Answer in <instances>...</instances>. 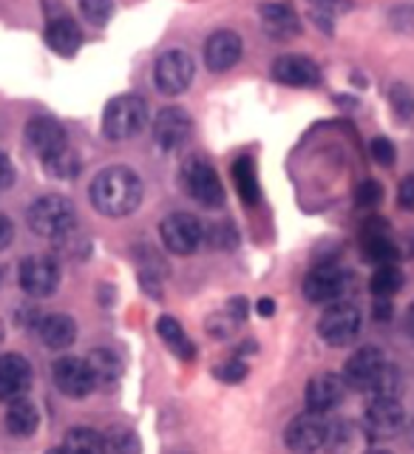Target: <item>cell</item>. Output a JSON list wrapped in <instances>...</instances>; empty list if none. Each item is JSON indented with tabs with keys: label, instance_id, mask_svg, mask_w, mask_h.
Listing matches in <instances>:
<instances>
[{
	"label": "cell",
	"instance_id": "1",
	"mask_svg": "<svg viewBox=\"0 0 414 454\" xmlns=\"http://www.w3.org/2000/svg\"><path fill=\"white\" fill-rule=\"evenodd\" d=\"M142 202V179L131 168H105L91 184V205L108 219L131 216Z\"/></svg>",
	"mask_w": 414,
	"mask_h": 454
},
{
	"label": "cell",
	"instance_id": "2",
	"mask_svg": "<svg viewBox=\"0 0 414 454\" xmlns=\"http://www.w3.org/2000/svg\"><path fill=\"white\" fill-rule=\"evenodd\" d=\"M28 227L43 239H66L77 227V210L66 196H40L28 207Z\"/></svg>",
	"mask_w": 414,
	"mask_h": 454
},
{
	"label": "cell",
	"instance_id": "3",
	"mask_svg": "<svg viewBox=\"0 0 414 454\" xmlns=\"http://www.w3.org/2000/svg\"><path fill=\"white\" fill-rule=\"evenodd\" d=\"M148 122V106L142 97L122 94L113 97L103 114V134L108 139H131Z\"/></svg>",
	"mask_w": 414,
	"mask_h": 454
},
{
	"label": "cell",
	"instance_id": "4",
	"mask_svg": "<svg viewBox=\"0 0 414 454\" xmlns=\"http://www.w3.org/2000/svg\"><path fill=\"white\" fill-rule=\"evenodd\" d=\"M182 188L188 196H193L199 205L205 207H222L224 205V188H222V179L216 174L205 156H188L182 165Z\"/></svg>",
	"mask_w": 414,
	"mask_h": 454
},
{
	"label": "cell",
	"instance_id": "5",
	"mask_svg": "<svg viewBox=\"0 0 414 454\" xmlns=\"http://www.w3.org/2000/svg\"><path fill=\"white\" fill-rule=\"evenodd\" d=\"M363 316L361 309L349 301H335L324 309V316L318 321V335L324 344L330 347H349L361 333Z\"/></svg>",
	"mask_w": 414,
	"mask_h": 454
},
{
	"label": "cell",
	"instance_id": "6",
	"mask_svg": "<svg viewBox=\"0 0 414 454\" xmlns=\"http://www.w3.org/2000/svg\"><path fill=\"white\" fill-rule=\"evenodd\" d=\"M352 287V273L349 270H340L335 264H318L312 267L307 278H304V295L309 304H335L344 301V295Z\"/></svg>",
	"mask_w": 414,
	"mask_h": 454
},
{
	"label": "cell",
	"instance_id": "7",
	"mask_svg": "<svg viewBox=\"0 0 414 454\" xmlns=\"http://www.w3.org/2000/svg\"><path fill=\"white\" fill-rule=\"evenodd\" d=\"M284 443H287L293 454H318L330 443V423L324 420V415L304 411V415H298L287 423Z\"/></svg>",
	"mask_w": 414,
	"mask_h": 454
},
{
	"label": "cell",
	"instance_id": "8",
	"mask_svg": "<svg viewBox=\"0 0 414 454\" xmlns=\"http://www.w3.org/2000/svg\"><path fill=\"white\" fill-rule=\"evenodd\" d=\"M193 74H196V66L191 60V54L182 51V49L165 51L160 60H156V66H153L156 89H160L162 94H170V97L188 91L191 82H193Z\"/></svg>",
	"mask_w": 414,
	"mask_h": 454
},
{
	"label": "cell",
	"instance_id": "9",
	"mask_svg": "<svg viewBox=\"0 0 414 454\" xmlns=\"http://www.w3.org/2000/svg\"><path fill=\"white\" fill-rule=\"evenodd\" d=\"M406 411L397 397H372V403L363 411V432L372 443L389 440L403 429Z\"/></svg>",
	"mask_w": 414,
	"mask_h": 454
},
{
	"label": "cell",
	"instance_id": "10",
	"mask_svg": "<svg viewBox=\"0 0 414 454\" xmlns=\"http://www.w3.org/2000/svg\"><path fill=\"white\" fill-rule=\"evenodd\" d=\"M18 281L26 295L46 298L60 287V264L54 255H28L20 262Z\"/></svg>",
	"mask_w": 414,
	"mask_h": 454
},
{
	"label": "cell",
	"instance_id": "11",
	"mask_svg": "<svg viewBox=\"0 0 414 454\" xmlns=\"http://www.w3.org/2000/svg\"><path fill=\"white\" fill-rule=\"evenodd\" d=\"M160 233L165 247L176 255H191L205 241V227L191 213H170V216L162 219Z\"/></svg>",
	"mask_w": 414,
	"mask_h": 454
},
{
	"label": "cell",
	"instance_id": "12",
	"mask_svg": "<svg viewBox=\"0 0 414 454\" xmlns=\"http://www.w3.org/2000/svg\"><path fill=\"white\" fill-rule=\"evenodd\" d=\"M361 253L369 264L383 267V264H394L397 255H401V247L394 245L392 239V227L387 219H369L363 224L361 233Z\"/></svg>",
	"mask_w": 414,
	"mask_h": 454
},
{
	"label": "cell",
	"instance_id": "13",
	"mask_svg": "<svg viewBox=\"0 0 414 454\" xmlns=\"http://www.w3.org/2000/svg\"><path fill=\"white\" fill-rule=\"evenodd\" d=\"M383 366H387V358H383V352L375 349V347H363L355 355H349V361L344 364V383L349 389H358V392H372L378 375L383 372Z\"/></svg>",
	"mask_w": 414,
	"mask_h": 454
},
{
	"label": "cell",
	"instance_id": "14",
	"mask_svg": "<svg viewBox=\"0 0 414 454\" xmlns=\"http://www.w3.org/2000/svg\"><path fill=\"white\" fill-rule=\"evenodd\" d=\"M32 364H28L23 355L9 352L0 355V403H12L18 397H26V392L32 389Z\"/></svg>",
	"mask_w": 414,
	"mask_h": 454
},
{
	"label": "cell",
	"instance_id": "15",
	"mask_svg": "<svg viewBox=\"0 0 414 454\" xmlns=\"http://www.w3.org/2000/svg\"><path fill=\"white\" fill-rule=\"evenodd\" d=\"M344 389L347 383L340 375L335 372H321V375H312L307 383V392H304V401H307V411H316V415H326L340 406L344 401Z\"/></svg>",
	"mask_w": 414,
	"mask_h": 454
},
{
	"label": "cell",
	"instance_id": "16",
	"mask_svg": "<svg viewBox=\"0 0 414 454\" xmlns=\"http://www.w3.org/2000/svg\"><path fill=\"white\" fill-rule=\"evenodd\" d=\"M51 378H54V387L66 397H85L97 387L91 369L82 358H60L51 366Z\"/></svg>",
	"mask_w": 414,
	"mask_h": 454
},
{
	"label": "cell",
	"instance_id": "17",
	"mask_svg": "<svg viewBox=\"0 0 414 454\" xmlns=\"http://www.w3.org/2000/svg\"><path fill=\"white\" fill-rule=\"evenodd\" d=\"M191 134H193V120L184 108H165L153 120V139L165 151L182 148L191 139Z\"/></svg>",
	"mask_w": 414,
	"mask_h": 454
},
{
	"label": "cell",
	"instance_id": "18",
	"mask_svg": "<svg viewBox=\"0 0 414 454\" xmlns=\"http://www.w3.org/2000/svg\"><path fill=\"white\" fill-rule=\"evenodd\" d=\"M273 80L293 85V89H312V85L321 82V68L309 57L287 54L273 63Z\"/></svg>",
	"mask_w": 414,
	"mask_h": 454
},
{
	"label": "cell",
	"instance_id": "19",
	"mask_svg": "<svg viewBox=\"0 0 414 454\" xmlns=\"http://www.w3.org/2000/svg\"><path fill=\"white\" fill-rule=\"evenodd\" d=\"M26 142L43 160V156L66 148V128L51 117H35L26 125Z\"/></svg>",
	"mask_w": 414,
	"mask_h": 454
},
{
	"label": "cell",
	"instance_id": "20",
	"mask_svg": "<svg viewBox=\"0 0 414 454\" xmlns=\"http://www.w3.org/2000/svg\"><path fill=\"white\" fill-rule=\"evenodd\" d=\"M241 60V37L236 32H216L205 43V63L210 71H230Z\"/></svg>",
	"mask_w": 414,
	"mask_h": 454
},
{
	"label": "cell",
	"instance_id": "21",
	"mask_svg": "<svg viewBox=\"0 0 414 454\" xmlns=\"http://www.w3.org/2000/svg\"><path fill=\"white\" fill-rule=\"evenodd\" d=\"M37 333H40L43 347H49V349H68L77 340V324H74V318H71V316L54 312V316H43Z\"/></svg>",
	"mask_w": 414,
	"mask_h": 454
},
{
	"label": "cell",
	"instance_id": "22",
	"mask_svg": "<svg viewBox=\"0 0 414 454\" xmlns=\"http://www.w3.org/2000/svg\"><path fill=\"white\" fill-rule=\"evenodd\" d=\"M262 23L267 28V35H273L278 40H290L301 32L298 12L290 4H264L262 6Z\"/></svg>",
	"mask_w": 414,
	"mask_h": 454
},
{
	"label": "cell",
	"instance_id": "23",
	"mask_svg": "<svg viewBox=\"0 0 414 454\" xmlns=\"http://www.w3.org/2000/svg\"><path fill=\"white\" fill-rule=\"evenodd\" d=\"M137 264H139V284L145 287V293H151L153 298H160L162 295V281L168 276L165 259L153 247L142 245V247H137Z\"/></svg>",
	"mask_w": 414,
	"mask_h": 454
},
{
	"label": "cell",
	"instance_id": "24",
	"mask_svg": "<svg viewBox=\"0 0 414 454\" xmlns=\"http://www.w3.org/2000/svg\"><path fill=\"white\" fill-rule=\"evenodd\" d=\"M46 43L63 57H71L82 46V32L71 18H54L46 26Z\"/></svg>",
	"mask_w": 414,
	"mask_h": 454
},
{
	"label": "cell",
	"instance_id": "25",
	"mask_svg": "<svg viewBox=\"0 0 414 454\" xmlns=\"http://www.w3.org/2000/svg\"><path fill=\"white\" fill-rule=\"evenodd\" d=\"M40 426V411L32 401H26V397H18V401H12L9 409H6V429L9 434L14 437H32Z\"/></svg>",
	"mask_w": 414,
	"mask_h": 454
},
{
	"label": "cell",
	"instance_id": "26",
	"mask_svg": "<svg viewBox=\"0 0 414 454\" xmlns=\"http://www.w3.org/2000/svg\"><path fill=\"white\" fill-rule=\"evenodd\" d=\"M156 333H160V338L165 340V347L174 352L176 358H182V361H193L196 358L193 340L184 335V330H182L174 316H162L160 321H156Z\"/></svg>",
	"mask_w": 414,
	"mask_h": 454
},
{
	"label": "cell",
	"instance_id": "27",
	"mask_svg": "<svg viewBox=\"0 0 414 454\" xmlns=\"http://www.w3.org/2000/svg\"><path fill=\"white\" fill-rule=\"evenodd\" d=\"M233 179H236V188H238V196L241 202L247 207H255L262 199V188H259V176H255V162L250 156H241L233 165Z\"/></svg>",
	"mask_w": 414,
	"mask_h": 454
},
{
	"label": "cell",
	"instance_id": "28",
	"mask_svg": "<svg viewBox=\"0 0 414 454\" xmlns=\"http://www.w3.org/2000/svg\"><path fill=\"white\" fill-rule=\"evenodd\" d=\"M309 18L318 28H324L326 35L335 32V20L340 14H347L352 9V0H307Z\"/></svg>",
	"mask_w": 414,
	"mask_h": 454
},
{
	"label": "cell",
	"instance_id": "29",
	"mask_svg": "<svg viewBox=\"0 0 414 454\" xmlns=\"http://www.w3.org/2000/svg\"><path fill=\"white\" fill-rule=\"evenodd\" d=\"M66 454H105V437L89 429V426H74L63 440Z\"/></svg>",
	"mask_w": 414,
	"mask_h": 454
},
{
	"label": "cell",
	"instance_id": "30",
	"mask_svg": "<svg viewBox=\"0 0 414 454\" xmlns=\"http://www.w3.org/2000/svg\"><path fill=\"white\" fill-rule=\"evenodd\" d=\"M85 364H89L97 387H113V383H117L120 361H117V355H113L111 349H91L89 358H85Z\"/></svg>",
	"mask_w": 414,
	"mask_h": 454
},
{
	"label": "cell",
	"instance_id": "31",
	"mask_svg": "<svg viewBox=\"0 0 414 454\" xmlns=\"http://www.w3.org/2000/svg\"><path fill=\"white\" fill-rule=\"evenodd\" d=\"M43 165H46V174L54 176V179H77L80 170H82L80 156L68 145L49 153V156H43Z\"/></svg>",
	"mask_w": 414,
	"mask_h": 454
},
{
	"label": "cell",
	"instance_id": "32",
	"mask_svg": "<svg viewBox=\"0 0 414 454\" xmlns=\"http://www.w3.org/2000/svg\"><path fill=\"white\" fill-rule=\"evenodd\" d=\"M403 287V273L394 264H383L375 270L372 281H369V290H372L375 298H392Z\"/></svg>",
	"mask_w": 414,
	"mask_h": 454
},
{
	"label": "cell",
	"instance_id": "33",
	"mask_svg": "<svg viewBox=\"0 0 414 454\" xmlns=\"http://www.w3.org/2000/svg\"><path fill=\"white\" fill-rule=\"evenodd\" d=\"M103 437H105V454H139L142 451L139 437L131 429H122V426H113Z\"/></svg>",
	"mask_w": 414,
	"mask_h": 454
},
{
	"label": "cell",
	"instance_id": "34",
	"mask_svg": "<svg viewBox=\"0 0 414 454\" xmlns=\"http://www.w3.org/2000/svg\"><path fill=\"white\" fill-rule=\"evenodd\" d=\"M401 387H403L401 369L387 361V366H383V372L378 375L375 387H372V395L375 397H397V395H401Z\"/></svg>",
	"mask_w": 414,
	"mask_h": 454
},
{
	"label": "cell",
	"instance_id": "35",
	"mask_svg": "<svg viewBox=\"0 0 414 454\" xmlns=\"http://www.w3.org/2000/svg\"><path fill=\"white\" fill-rule=\"evenodd\" d=\"M80 9L94 26H105L113 14V0H80Z\"/></svg>",
	"mask_w": 414,
	"mask_h": 454
},
{
	"label": "cell",
	"instance_id": "36",
	"mask_svg": "<svg viewBox=\"0 0 414 454\" xmlns=\"http://www.w3.org/2000/svg\"><path fill=\"white\" fill-rule=\"evenodd\" d=\"M355 202H358V207L363 210H375L380 202H383V188H380V182L375 179H366L358 184V193H355Z\"/></svg>",
	"mask_w": 414,
	"mask_h": 454
},
{
	"label": "cell",
	"instance_id": "37",
	"mask_svg": "<svg viewBox=\"0 0 414 454\" xmlns=\"http://www.w3.org/2000/svg\"><path fill=\"white\" fill-rule=\"evenodd\" d=\"M369 153H372V160L383 168L394 165L397 160V151H394V142L387 139V137H375L372 142H369Z\"/></svg>",
	"mask_w": 414,
	"mask_h": 454
},
{
	"label": "cell",
	"instance_id": "38",
	"mask_svg": "<svg viewBox=\"0 0 414 454\" xmlns=\"http://www.w3.org/2000/svg\"><path fill=\"white\" fill-rule=\"evenodd\" d=\"M236 318L230 316V312H216V316H210L207 318V333L213 335V338H230V333L236 330Z\"/></svg>",
	"mask_w": 414,
	"mask_h": 454
},
{
	"label": "cell",
	"instance_id": "39",
	"mask_svg": "<svg viewBox=\"0 0 414 454\" xmlns=\"http://www.w3.org/2000/svg\"><path fill=\"white\" fill-rule=\"evenodd\" d=\"M216 378L224 380V383H238L247 378V364L245 361H227V364H219L216 366Z\"/></svg>",
	"mask_w": 414,
	"mask_h": 454
},
{
	"label": "cell",
	"instance_id": "40",
	"mask_svg": "<svg viewBox=\"0 0 414 454\" xmlns=\"http://www.w3.org/2000/svg\"><path fill=\"white\" fill-rule=\"evenodd\" d=\"M205 236H207L216 247H233V245H236V231H233V224H230V222L210 227V233H205Z\"/></svg>",
	"mask_w": 414,
	"mask_h": 454
},
{
	"label": "cell",
	"instance_id": "41",
	"mask_svg": "<svg viewBox=\"0 0 414 454\" xmlns=\"http://www.w3.org/2000/svg\"><path fill=\"white\" fill-rule=\"evenodd\" d=\"M397 205H401L403 210L414 213V174H409L401 182V188H397Z\"/></svg>",
	"mask_w": 414,
	"mask_h": 454
},
{
	"label": "cell",
	"instance_id": "42",
	"mask_svg": "<svg viewBox=\"0 0 414 454\" xmlns=\"http://www.w3.org/2000/svg\"><path fill=\"white\" fill-rule=\"evenodd\" d=\"M14 182V165L9 156L0 151V191H9Z\"/></svg>",
	"mask_w": 414,
	"mask_h": 454
},
{
	"label": "cell",
	"instance_id": "43",
	"mask_svg": "<svg viewBox=\"0 0 414 454\" xmlns=\"http://www.w3.org/2000/svg\"><path fill=\"white\" fill-rule=\"evenodd\" d=\"M12 239H14V224H12L9 216L0 213V253H4L12 245Z\"/></svg>",
	"mask_w": 414,
	"mask_h": 454
},
{
	"label": "cell",
	"instance_id": "44",
	"mask_svg": "<svg viewBox=\"0 0 414 454\" xmlns=\"http://www.w3.org/2000/svg\"><path fill=\"white\" fill-rule=\"evenodd\" d=\"M227 312H230V316L241 324L247 318V312H250V304H247V298H233L230 304H227Z\"/></svg>",
	"mask_w": 414,
	"mask_h": 454
},
{
	"label": "cell",
	"instance_id": "45",
	"mask_svg": "<svg viewBox=\"0 0 414 454\" xmlns=\"http://www.w3.org/2000/svg\"><path fill=\"white\" fill-rule=\"evenodd\" d=\"M372 316H375V321H389L392 318V298H375Z\"/></svg>",
	"mask_w": 414,
	"mask_h": 454
},
{
	"label": "cell",
	"instance_id": "46",
	"mask_svg": "<svg viewBox=\"0 0 414 454\" xmlns=\"http://www.w3.org/2000/svg\"><path fill=\"white\" fill-rule=\"evenodd\" d=\"M255 312H259L262 318H269L276 312V301L273 298H259V301H255Z\"/></svg>",
	"mask_w": 414,
	"mask_h": 454
},
{
	"label": "cell",
	"instance_id": "47",
	"mask_svg": "<svg viewBox=\"0 0 414 454\" xmlns=\"http://www.w3.org/2000/svg\"><path fill=\"white\" fill-rule=\"evenodd\" d=\"M406 333L414 338V304L409 307V312H406Z\"/></svg>",
	"mask_w": 414,
	"mask_h": 454
},
{
	"label": "cell",
	"instance_id": "48",
	"mask_svg": "<svg viewBox=\"0 0 414 454\" xmlns=\"http://www.w3.org/2000/svg\"><path fill=\"white\" fill-rule=\"evenodd\" d=\"M46 454H66V449H63V446H57V449H49Z\"/></svg>",
	"mask_w": 414,
	"mask_h": 454
},
{
	"label": "cell",
	"instance_id": "49",
	"mask_svg": "<svg viewBox=\"0 0 414 454\" xmlns=\"http://www.w3.org/2000/svg\"><path fill=\"white\" fill-rule=\"evenodd\" d=\"M366 454H392V451H387V449H372V451H366Z\"/></svg>",
	"mask_w": 414,
	"mask_h": 454
},
{
	"label": "cell",
	"instance_id": "50",
	"mask_svg": "<svg viewBox=\"0 0 414 454\" xmlns=\"http://www.w3.org/2000/svg\"><path fill=\"white\" fill-rule=\"evenodd\" d=\"M4 335H6V330H4V321H0V344H4Z\"/></svg>",
	"mask_w": 414,
	"mask_h": 454
},
{
	"label": "cell",
	"instance_id": "51",
	"mask_svg": "<svg viewBox=\"0 0 414 454\" xmlns=\"http://www.w3.org/2000/svg\"><path fill=\"white\" fill-rule=\"evenodd\" d=\"M0 284H4V270H0Z\"/></svg>",
	"mask_w": 414,
	"mask_h": 454
}]
</instances>
